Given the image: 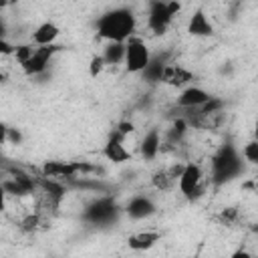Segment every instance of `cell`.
Instances as JSON below:
<instances>
[{
  "mask_svg": "<svg viewBox=\"0 0 258 258\" xmlns=\"http://www.w3.org/2000/svg\"><path fill=\"white\" fill-rule=\"evenodd\" d=\"M137 28V18L133 14L131 8L119 6L113 10H107L105 14H101L95 22V30L97 36L103 40H117V42H127Z\"/></svg>",
  "mask_w": 258,
  "mask_h": 258,
  "instance_id": "6da1fadb",
  "label": "cell"
},
{
  "mask_svg": "<svg viewBox=\"0 0 258 258\" xmlns=\"http://www.w3.org/2000/svg\"><path fill=\"white\" fill-rule=\"evenodd\" d=\"M242 153L232 143H224L214 157L210 159V181L214 187H220L224 183H230L240 173H244V161Z\"/></svg>",
  "mask_w": 258,
  "mask_h": 258,
  "instance_id": "7a4b0ae2",
  "label": "cell"
},
{
  "mask_svg": "<svg viewBox=\"0 0 258 258\" xmlns=\"http://www.w3.org/2000/svg\"><path fill=\"white\" fill-rule=\"evenodd\" d=\"M119 206L115 202L113 196H97L93 202L87 204L85 212H83V220L93 224V226H111L113 222H117L119 218Z\"/></svg>",
  "mask_w": 258,
  "mask_h": 258,
  "instance_id": "3957f363",
  "label": "cell"
},
{
  "mask_svg": "<svg viewBox=\"0 0 258 258\" xmlns=\"http://www.w3.org/2000/svg\"><path fill=\"white\" fill-rule=\"evenodd\" d=\"M179 10H181L179 0H149L147 28L153 34H163Z\"/></svg>",
  "mask_w": 258,
  "mask_h": 258,
  "instance_id": "277c9868",
  "label": "cell"
},
{
  "mask_svg": "<svg viewBox=\"0 0 258 258\" xmlns=\"http://www.w3.org/2000/svg\"><path fill=\"white\" fill-rule=\"evenodd\" d=\"M125 46H127L125 48V62H123L125 64V71L131 73V75H141L143 69L147 67V62L151 60V52H149L145 40L133 34L125 42Z\"/></svg>",
  "mask_w": 258,
  "mask_h": 258,
  "instance_id": "5b68a950",
  "label": "cell"
},
{
  "mask_svg": "<svg viewBox=\"0 0 258 258\" xmlns=\"http://www.w3.org/2000/svg\"><path fill=\"white\" fill-rule=\"evenodd\" d=\"M177 187L179 194L183 198H187L189 202L198 200L204 194V171L196 161H187L179 179H177Z\"/></svg>",
  "mask_w": 258,
  "mask_h": 258,
  "instance_id": "8992f818",
  "label": "cell"
},
{
  "mask_svg": "<svg viewBox=\"0 0 258 258\" xmlns=\"http://www.w3.org/2000/svg\"><path fill=\"white\" fill-rule=\"evenodd\" d=\"M62 46L60 44H44V46H36V50H34V54L24 62V64H20V69H22V73L24 75H28V77H40V75H44L46 73V69H48V62L52 60V56L60 50Z\"/></svg>",
  "mask_w": 258,
  "mask_h": 258,
  "instance_id": "52a82bcc",
  "label": "cell"
},
{
  "mask_svg": "<svg viewBox=\"0 0 258 258\" xmlns=\"http://www.w3.org/2000/svg\"><path fill=\"white\" fill-rule=\"evenodd\" d=\"M125 139H127V137H125L123 133H119L117 129H113V131L109 133L105 145H103V155H105V159H109V161H113V163H125V161H129V159H131V151L125 147Z\"/></svg>",
  "mask_w": 258,
  "mask_h": 258,
  "instance_id": "ba28073f",
  "label": "cell"
},
{
  "mask_svg": "<svg viewBox=\"0 0 258 258\" xmlns=\"http://www.w3.org/2000/svg\"><path fill=\"white\" fill-rule=\"evenodd\" d=\"M155 212H157L155 202L145 194H137L125 204V214L131 220H145V218H151Z\"/></svg>",
  "mask_w": 258,
  "mask_h": 258,
  "instance_id": "9c48e42d",
  "label": "cell"
},
{
  "mask_svg": "<svg viewBox=\"0 0 258 258\" xmlns=\"http://www.w3.org/2000/svg\"><path fill=\"white\" fill-rule=\"evenodd\" d=\"M194 79H196V75L191 71H187L181 64H173V62H167V67L163 69V75H161V83L167 87H173V89H183V87L191 85Z\"/></svg>",
  "mask_w": 258,
  "mask_h": 258,
  "instance_id": "30bf717a",
  "label": "cell"
},
{
  "mask_svg": "<svg viewBox=\"0 0 258 258\" xmlns=\"http://www.w3.org/2000/svg\"><path fill=\"white\" fill-rule=\"evenodd\" d=\"M210 93L198 85H187L179 91L177 99H175V107L179 109H194V107H200L204 105L206 101H210Z\"/></svg>",
  "mask_w": 258,
  "mask_h": 258,
  "instance_id": "8fae6325",
  "label": "cell"
},
{
  "mask_svg": "<svg viewBox=\"0 0 258 258\" xmlns=\"http://www.w3.org/2000/svg\"><path fill=\"white\" fill-rule=\"evenodd\" d=\"M214 32H216L214 30V24L206 16V12L202 8L194 10V14L187 20V34L198 36V38H208V36H214Z\"/></svg>",
  "mask_w": 258,
  "mask_h": 258,
  "instance_id": "7c38bea8",
  "label": "cell"
},
{
  "mask_svg": "<svg viewBox=\"0 0 258 258\" xmlns=\"http://www.w3.org/2000/svg\"><path fill=\"white\" fill-rule=\"evenodd\" d=\"M161 141H163V135L157 127L149 129L143 139H141V145H139V153L145 161H153L159 153H161Z\"/></svg>",
  "mask_w": 258,
  "mask_h": 258,
  "instance_id": "4fadbf2b",
  "label": "cell"
},
{
  "mask_svg": "<svg viewBox=\"0 0 258 258\" xmlns=\"http://www.w3.org/2000/svg\"><path fill=\"white\" fill-rule=\"evenodd\" d=\"M167 62H169V54H167V52L151 54V60L147 62V67H145L143 73H141L143 81L149 83V85L161 83V75H163V69L167 67Z\"/></svg>",
  "mask_w": 258,
  "mask_h": 258,
  "instance_id": "5bb4252c",
  "label": "cell"
},
{
  "mask_svg": "<svg viewBox=\"0 0 258 258\" xmlns=\"http://www.w3.org/2000/svg\"><path fill=\"white\" fill-rule=\"evenodd\" d=\"M60 36V28L46 20V22H40L32 32H30V42H34L36 46H44V44H54L56 38Z\"/></svg>",
  "mask_w": 258,
  "mask_h": 258,
  "instance_id": "9a60e30c",
  "label": "cell"
},
{
  "mask_svg": "<svg viewBox=\"0 0 258 258\" xmlns=\"http://www.w3.org/2000/svg\"><path fill=\"white\" fill-rule=\"evenodd\" d=\"M161 240V232H155V230H143V232H135L127 238V244L131 250L135 252H141V250H149L153 248L157 242Z\"/></svg>",
  "mask_w": 258,
  "mask_h": 258,
  "instance_id": "2e32d148",
  "label": "cell"
},
{
  "mask_svg": "<svg viewBox=\"0 0 258 258\" xmlns=\"http://www.w3.org/2000/svg\"><path fill=\"white\" fill-rule=\"evenodd\" d=\"M46 222H48V216L38 212V210H34V212H28L26 216H22L18 220V228L24 234H34V232L46 228Z\"/></svg>",
  "mask_w": 258,
  "mask_h": 258,
  "instance_id": "e0dca14e",
  "label": "cell"
},
{
  "mask_svg": "<svg viewBox=\"0 0 258 258\" xmlns=\"http://www.w3.org/2000/svg\"><path fill=\"white\" fill-rule=\"evenodd\" d=\"M125 42H117V40H109L107 44H105V50H103V58H105V62H107V67L109 64H121V62H125Z\"/></svg>",
  "mask_w": 258,
  "mask_h": 258,
  "instance_id": "ac0fdd59",
  "label": "cell"
},
{
  "mask_svg": "<svg viewBox=\"0 0 258 258\" xmlns=\"http://www.w3.org/2000/svg\"><path fill=\"white\" fill-rule=\"evenodd\" d=\"M173 183H177V179L171 177V173L167 171V167H161V169L153 171V175H151V185H153L155 189H159V191L171 189Z\"/></svg>",
  "mask_w": 258,
  "mask_h": 258,
  "instance_id": "d6986e66",
  "label": "cell"
},
{
  "mask_svg": "<svg viewBox=\"0 0 258 258\" xmlns=\"http://www.w3.org/2000/svg\"><path fill=\"white\" fill-rule=\"evenodd\" d=\"M238 218H240V210H238L236 206H226V208H222V210L218 212V216H216V220H218L222 226H234V224L238 222Z\"/></svg>",
  "mask_w": 258,
  "mask_h": 258,
  "instance_id": "ffe728a7",
  "label": "cell"
},
{
  "mask_svg": "<svg viewBox=\"0 0 258 258\" xmlns=\"http://www.w3.org/2000/svg\"><path fill=\"white\" fill-rule=\"evenodd\" d=\"M34 50H36V44L34 42H16V50H14L12 56L16 58L18 64H24L34 54Z\"/></svg>",
  "mask_w": 258,
  "mask_h": 258,
  "instance_id": "44dd1931",
  "label": "cell"
},
{
  "mask_svg": "<svg viewBox=\"0 0 258 258\" xmlns=\"http://www.w3.org/2000/svg\"><path fill=\"white\" fill-rule=\"evenodd\" d=\"M242 157H244V161H248L252 165H258V139H250L248 143H244Z\"/></svg>",
  "mask_w": 258,
  "mask_h": 258,
  "instance_id": "7402d4cb",
  "label": "cell"
},
{
  "mask_svg": "<svg viewBox=\"0 0 258 258\" xmlns=\"http://www.w3.org/2000/svg\"><path fill=\"white\" fill-rule=\"evenodd\" d=\"M105 67H107V62H105L103 54H93L91 60H89V77L91 79H97L105 71Z\"/></svg>",
  "mask_w": 258,
  "mask_h": 258,
  "instance_id": "603a6c76",
  "label": "cell"
},
{
  "mask_svg": "<svg viewBox=\"0 0 258 258\" xmlns=\"http://www.w3.org/2000/svg\"><path fill=\"white\" fill-rule=\"evenodd\" d=\"M2 141L4 143H14V145H18L20 141H22V133L18 131V129H12V127H6V125H2Z\"/></svg>",
  "mask_w": 258,
  "mask_h": 258,
  "instance_id": "cb8c5ba5",
  "label": "cell"
},
{
  "mask_svg": "<svg viewBox=\"0 0 258 258\" xmlns=\"http://www.w3.org/2000/svg\"><path fill=\"white\" fill-rule=\"evenodd\" d=\"M115 129H117L119 133H123L125 137H129V133H133V129H135V125H133L131 121H127V119H125V121H119Z\"/></svg>",
  "mask_w": 258,
  "mask_h": 258,
  "instance_id": "d4e9b609",
  "label": "cell"
},
{
  "mask_svg": "<svg viewBox=\"0 0 258 258\" xmlns=\"http://www.w3.org/2000/svg\"><path fill=\"white\" fill-rule=\"evenodd\" d=\"M14 50H16V42L12 44L8 38H0V52L2 54H14Z\"/></svg>",
  "mask_w": 258,
  "mask_h": 258,
  "instance_id": "484cf974",
  "label": "cell"
},
{
  "mask_svg": "<svg viewBox=\"0 0 258 258\" xmlns=\"http://www.w3.org/2000/svg\"><path fill=\"white\" fill-rule=\"evenodd\" d=\"M232 71H234V69H232L230 62H226L224 67H220V75H232Z\"/></svg>",
  "mask_w": 258,
  "mask_h": 258,
  "instance_id": "4316f807",
  "label": "cell"
},
{
  "mask_svg": "<svg viewBox=\"0 0 258 258\" xmlns=\"http://www.w3.org/2000/svg\"><path fill=\"white\" fill-rule=\"evenodd\" d=\"M18 0H0V4H2V8H6V6H10V4H16Z\"/></svg>",
  "mask_w": 258,
  "mask_h": 258,
  "instance_id": "83f0119b",
  "label": "cell"
},
{
  "mask_svg": "<svg viewBox=\"0 0 258 258\" xmlns=\"http://www.w3.org/2000/svg\"><path fill=\"white\" fill-rule=\"evenodd\" d=\"M254 139H258V119H256V123H254Z\"/></svg>",
  "mask_w": 258,
  "mask_h": 258,
  "instance_id": "f1b7e54d",
  "label": "cell"
}]
</instances>
